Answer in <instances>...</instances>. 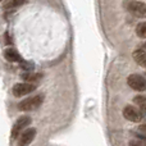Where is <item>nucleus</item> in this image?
Here are the masks:
<instances>
[{"label":"nucleus","instance_id":"obj_5","mask_svg":"<svg viewBox=\"0 0 146 146\" xmlns=\"http://www.w3.org/2000/svg\"><path fill=\"white\" fill-rule=\"evenodd\" d=\"M127 83L131 88L136 91H145L146 90V78L140 74H131L127 78Z\"/></svg>","mask_w":146,"mask_h":146},{"label":"nucleus","instance_id":"obj_11","mask_svg":"<svg viewBox=\"0 0 146 146\" xmlns=\"http://www.w3.org/2000/svg\"><path fill=\"white\" fill-rule=\"evenodd\" d=\"M136 33L139 37L141 38H146V22H141L137 25L136 27Z\"/></svg>","mask_w":146,"mask_h":146},{"label":"nucleus","instance_id":"obj_4","mask_svg":"<svg viewBox=\"0 0 146 146\" xmlns=\"http://www.w3.org/2000/svg\"><path fill=\"white\" fill-rule=\"evenodd\" d=\"M123 117L127 119V121H131V122H142L144 119V114L140 109L135 108V106H131V105H127L126 108L123 109Z\"/></svg>","mask_w":146,"mask_h":146},{"label":"nucleus","instance_id":"obj_1","mask_svg":"<svg viewBox=\"0 0 146 146\" xmlns=\"http://www.w3.org/2000/svg\"><path fill=\"white\" fill-rule=\"evenodd\" d=\"M44 101V96L42 95H37V96H32V98L25 99L23 101H21L18 104V109L22 111H31L37 109L38 106L42 104Z\"/></svg>","mask_w":146,"mask_h":146},{"label":"nucleus","instance_id":"obj_7","mask_svg":"<svg viewBox=\"0 0 146 146\" xmlns=\"http://www.w3.org/2000/svg\"><path fill=\"white\" fill-rule=\"evenodd\" d=\"M36 136V129L35 128H28V129H25L21 135V139H19V142H18V146H28L31 142L33 141Z\"/></svg>","mask_w":146,"mask_h":146},{"label":"nucleus","instance_id":"obj_14","mask_svg":"<svg viewBox=\"0 0 146 146\" xmlns=\"http://www.w3.org/2000/svg\"><path fill=\"white\" fill-rule=\"evenodd\" d=\"M25 1H9L7 3V7L10 8V7H19V5H23Z\"/></svg>","mask_w":146,"mask_h":146},{"label":"nucleus","instance_id":"obj_10","mask_svg":"<svg viewBox=\"0 0 146 146\" xmlns=\"http://www.w3.org/2000/svg\"><path fill=\"white\" fill-rule=\"evenodd\" d=\"M133 101H135V104H136V105L141 109V110L146 111V96L139 95V96H136V98L133 99Z\"/></svg>","mask_w":146,"mask_h":146},{"label":"nucleus","instance_id":"obj_8","mask_svg":"<svg viewBox=\"0 0 146 146\" xmlns=\"http://www.w3.org/2000/svg\"><path fill=\"white\" fill-rule=\"evenodd\" d=\"M4 58L9 62H15V63H22L23 62L22 56L18 54V51L12 48H8L4 50Z\"/></svg>","mask_w":146,"mask_h":146},{"label":"nucleus","instance_id":"obj_9","mask_svg":"<svg viewBox=\"0 0 146 146\" xmlns=\"http://www.w3.org/2000/svg\"><path fill=\"white\" fill-rule=\"evenodd\" d=\"M132 56H133V60L136 62L139 66L146 68V51L145 50H142V49H137V50L133 51Z\"/></svg>","mask_w":146,"mask_h":146},{"label":"nucleus","instance_id":"obj_3","mask_svg":"<svg viewBox=\"0 0 146 146\" xmlns=\"http://www.w3.org/2000/svg\"><path fill=\"white\" fill-rule=\"evenodd\" d=\"M36 90V85L30 82H21V83H15L13 86V95L17 96V98H21V96H25L31 94L32 91Z\"/></svg>","mask_w":146,"mask_h":146},{"label":"nucleus","instance_id":"obj_6","mask_svg":"<svg viewBox=\"0 0 146 146\" xmlns=\"http://www.w3.org/2000/svg\"><path fill=\"white\" fill-rule=\"evenodd\" d=\"M30 123H31V117H28V115H23V117H21V118H18L17 122L14 123V126H13V128H12V137L13 139H17L18 135H19L21 132L25 131V128Z\"/></svg>","mask_w":146,"mask_h":146},{"label":"nucleus","instance_id":"obj_2","mask_svg":"<svg viewBox=\"0 0 146 146\" xmlns=\"http://www.w3.org/2000/svg\"><path fill=\"white\" fill-rule=\"evenodd\" d=\"M126 9L139 18H146V4L144 1H126Z\"/></svg>","mask_w":146,"mask_h":146},{"label":"nucleus","instance_id":"obj_13","mask_svg":"<svg viewBox=\"0 0 146 146\" xmlns=\"http://www.w3.org/2000/svg\"><path fill=\"white\" fill-rule=\"evenodd\" d=\"M129 146H146V142L142 140H135V141L129 142Z\"/></svg>","mask_w":146,"mask_h":146},{"label":"nucleus","instance_id":"obj_15","mask_svg":"<svg viewBox=\"0 0 146 146\" xmlns=\"http://www.w3.org/2000/svg\"><path fill=\"white\" fill-rule=\"evenodd\" d=\"M140 129H141V131H144V132H146V124H142V126H140Z\"/></svg>","mask_w":146,"mask_h":146},{"label":"nucleus","instance_id":"obj_12","mask_svg":"<svg viewBox=\"0 0 146 146\" xmlns=\"http://www.w3.org/2000/svg\"><path fill=\"white\" fill-rule=\"evenodd\" d=\"M21 77L23 78L25 81H38L41 77H42V74H38V73H23Z\"/></svg>","mask_w":146,"mask_h":146},{"label":"nucleus","instance_id":"obj_16","mask_svg":"<svg viewBox=\"0 0 146 146\" xmlns=\"http://www.w3.org/2000/svg\"><path fill=\"white\" fill-rule=\"evenodd\" d=\"M145 49H146V44H145Z\"/></svg>","mask_w":146,"mask_h":146}]
</instances>
